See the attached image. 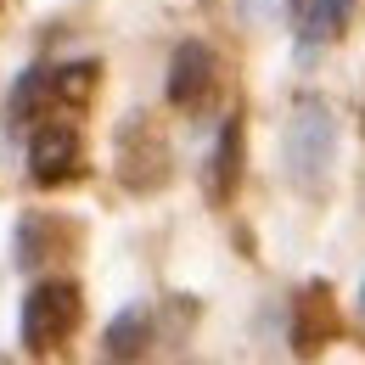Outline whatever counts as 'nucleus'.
<instances>
[{"label":"nucleus","mask_w":365,"mask_h":365,"mask_svg":"<svg viewBox=\"0 0 365 365\" xmlns=\"http://www.w3.org/2000/svg\"><path fill=\"white\" fill-rule=\"evenodd\" d=\"M331 152H337V124H331V107L320 96H304L292 107V124H287V169L292 180L320 191L326 169H331Z\"/></svg>","instance_id":"1"},{"label":"nucleus","mask_w":365,"mask_h":365,"mask_svg":"<svg viewBox=\"0 0 365 365\" xmlns=\"http://www.w3.org/2000/svg\"><path fill=\"white\" fill-rule=\"evenodd\" d=\"M51 96H56V73L29 68V73L11 85V96H6V118H11V124H34V118L51 107Z\"/></svg>","instance_id":"8"},{"label":"nucleus","mask_w":365,"mask_h":365,"mask_svg":"<svg viewBox=\"0 0 365 365\" xmlns=\"http://www.w3.org/2000/svg\"><path fill=\"white\" fill-rule=\"evenodd\" d=\"M242 185V118L230 113L220 124V140H214V158H208V197L214 202H230Z\"/></svg>","instance_id":"7"},{"label":"nucleus","mask_w":365,"mask_h":365,"mask_svg":"<svg viewBox=\"0 0 365 365\" xmlns=\"http://www.w3.org/2000/svg\"><path fill=\"white\" fill-rule=\"evenodd\" d=\"M360 309H365V292H360Z\"/></svg>","instance_id":"14"},{"label":"nucleus","mask_w":365,"mask_h":365,"mask_svg":"<svg viewBox=\"0 0 365 365\" xmlns=\"http://www.w3.org/2000/svg\"><path fill=\"white\" fill-rule=\"evenodd\" d=\"M46 247H51V220H46V214H23V220H17V236H11L17 264L34 270V264L46 259Z\"/></svg>","instance_id":"11"},{"label":"nucleus","mask_w":365,"mask_h":365,"mask_svg":"<svg viewBox=\"0 0 365 365\" xmlns=\"http://www.w3.org/2000/svg\"><path fill=\"white\" fill-rule=\"evenodd\" d=\"M79 158H85V146H79V130L73 124H40L34 140H29V169H34V180L40 185H62L79 175Z\"/></svg>","instance_id":"4"},{"label":"nucleus","mask_w":365,"mask_h":365,"mask_svg":"<svg viewBox=\"0 0 365 365\" xmlns=\"http://www.w3.org/2000/svg\"><path fill=\"white\" fill-rule=\"evenodd\" d=\"M118 180L130 191H158L169 180V146L152 135L146 118H124L118 130Z\"/></svg>","instance_id":"3"},{"label":"nucleus","mask_w":365,"mask_h":365,"mask_svg":"<svg viewBox=\"0 0 365 365\" xmlns=\"http://www.w3.org/2000/svg\"><path fill=\"white\" fill-rule=\"evenodd\" d=\"M169 101L175 107H197V101H208V91H214V51L197 46V40H185L180 51H175V62H169Z\"/></svg>","instance_id":"6"},{"label":"nucleus","mask_w":365,"mask_h":365,"mask_svg":"<svg viewBox=\"0 0 365 365\" xmlns=\"http://www.w3.org/2000/svg\"><path fill=\"white\" fill-rule=\"evenodd\" d=\"M146 343H152V315H146V309H124V315L107 320V337H101V349H107L113 360H135Z\"/></svg>","instance_id":"9"},{"label":"nucleus","mask_w":365,"mask_h":365,"mask_svg":"<svg viewBox=\"0 0 365 365\" xmlns=\"http://www.w3.org/2000/svg\"><path fill=\"white\" fill-rule=\"evenodd\" d=\"M287 6H292V11H298V17H304V6H309V0H287Z\"/></svg>","instance_id":"13"},{"label":"nucleus","mask_w":365,"mask_h":365,"mask_svg":"<svg viewBox=\"0 0 365 365\" xmlns=\"http://www.w3.org/2000/svg\"><path fill=\"white\" fill-rule=\"evenodd\" d=\"M331 337H337L331 287H326V281H309V287H304V298H298V309H292V349H298L304 360H315Z\"/></svg>","instance_id":"5"},{"label":"nucleus","mask_w":365,"mask_h":365,"mask_svg":"<svg viewBox=\"0 0 365 365\" xmlns=\"http://www.w3.org/2000/svg\"><path fill=\"white\" fill-rule=\"evenodd\" d=\"M349 11H354V0H309L304 6V46L315 51V46H331L343 29H349Z\"/></svg>","instance_id":"10"},{"label":"nucleus","mask_w":365,"mask_h":365,"mask_svg":"<svg viewBox=\"0 0 365 365\" xmlns=\"http://www.w3.org/2000/svg\"><path fill=\"white\" fill-rule=\"evenodd\" d=\"M79 287L73 281H40L29 287L23 309H17V331H23V349L29 354H51L73 326H79Z\"/></svg>","instance_id":"2"},{"label":"nucleus","mask_w":365,"mask_h":365,"mask_svg":"<svg viewBox=\"0 0 365 365\" xmlns=\"http://www.w3.org/2000/svg\"><path fill=\"white\" fill-rule=\"evenodd\" d=\"M91 91H96V62H73V68L56 73V96L62 101H91Z\"/></svg>","instance_id":"12"}]
</instances>
